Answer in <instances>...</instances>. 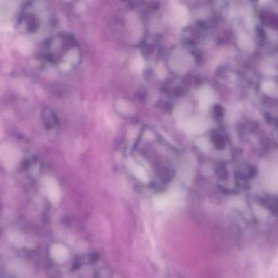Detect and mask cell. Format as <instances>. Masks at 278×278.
Wrapping results in <instances>:
<instances>
[{
  "label": "cell",
  "instance_id": "cell-1",
  "mask_svg": "<svg viewBox=\"0 0 278 278\" xmlns=\"http://www.w3.org/2000/svg\"><path fill=\"white\" fill-rule=\"evenodd\" d=\"M51 255L54 260L59 263L65 261L68 257V252L64 245L55 244L51 249Z\"/></svg>",
  "mask_w": 278,
  "mask_h": 278
},
{
  "label": "cell",
  "instance_id": "cell-2",
  "mask_svg": "<svg viewBox=\"0 0 278 278\" xmlns=\"http://www.w3.org/2000/svg\"><path fill=\"white\" fill-rule=\"evenodd\" d=\"M168 204V200L166 198H159L156 199L155 205L159 209L164 208Z\"/></svg>",
  "mask_w": 278,
  "mask_h": 278
}]
</instances>
